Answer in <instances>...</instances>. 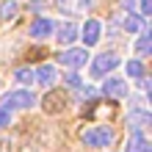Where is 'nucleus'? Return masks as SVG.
I'll return each instance as SVG.
<instances>
[{"instance_id": "f257e3e1", "label": "nucleus", "mask_w": 152, "mask_h": 152, "mask_svg": "<svg viewBox=\"0 0 152 152\" xmlns=\"http://www.w3.org/2000/svg\"><path fill=\"white\" fill-rule=\"evenodd\" d=\"M80 138H83L86 147H100V149H108L111 141H113V130L111 127H102V124H97V127H88L80 133Z\"/></svg>"}, {"instance_id": "f03ea898", "label": "nucleus", "mask_w": 152, "mask_h": 152, "mask_svg": "<svg viewBox=\"0 0 152 152\" xmlns=\"http://www.w3.org/2000/svg\"><path fill=\"white\" fill-rule=\"evenodd\" d=\"M3 105L8 111H28V108L36 105V97H33L28 88H17V91H8L3 97Z\"/></svg>"}, {"instance_id": "7ed1b4c3", "label": "nucleus", "mask_w": 152, "mask_h": 152, "mask_svg": "<svg viewBox=\"0 0 152 152\" xmlns=\"http://www.w3.org/2000/svg\"><path fill=\"white\" fill-rule=\"evenodd\" d=\"M77 33H80V39H83V47H94V44L102 39V22H97V20H86V22H83V28H80Z\"/></svg>"}, {"instance_id": "20e7f679", "label": "nucleus", "mask_w": 152, "mask_h": 152, "mask_svg": "<svg viewBox=\"0 0 152 152\" xmlns=\"http://www.w3.org/2000/svg\"><path fill=\"white\" fill-rule=\"evenodd\" d=\"M116 66H119V58H116L113 53H102V56H97V58H94V64H91V75H94V77H102V75L113 72Z\"/></svg>"}, {"instance_id": "39448f33", "label": "nucleus", "mask_w": 152, "mask_h": 152, "mask_svg": "<svg viewBox=\"0 0 152 152\" xmlns=\"http://www.w3.org/2000/svg\"><path fill=\"white\" fill-rule=\"evenodd\" d=\"M86 61H88V50L86 47H69V50H64V56H61V64L69 66V69L86 66Z\"/></svg>"}, {"instance_id": "423d86ee", "label": "nucleus", "mask_w": 152, "mask_h": 152, "mask_svg": "<svg viewBox=\"0 0 152 152\" xmlns=\"http://www.w3.org/2000/svg\"><path fill=\"white\" fill-rule=\"evenodd\" d=\"M33 83H39L42 88H53L58 83V72H56V66L53 64H42L36 72H33Z\"/></svg>"}, {"instance_id": "0eeeda50", "label": "nucleus", "mask_w": 152, "mask_h": 152, "mask_svg": "<svg viewBox=\"0 0 152 152\" xmlns=\"http://www.w3.org/2000/svg\"><path fill=\"white\" fill-rule=\"evenodd\" d=\"M149 124H152V116H149L147 108H133L127 113V127L130 130H147Z\"/></svg>"}, {"instance_id": "6e6552de", "label": "nucleus", "mask_w": 152, "mask_h": 152, "mask_svg": "<svg viewBox=\"0 0 152 152\" xmlns=\"http://www.w3.org/2000/svg\"><path fill=\"white\" fill-rule=\"evenodd\" d=\"M102 94L113 97V100H124V97H127V80H122V77H108V80L102 83Z\"/></svg>"}, {"instance_id": "1a4fd4ad", "label": "nucleus", "mask_w": 152, "mask_h": 152, "mask_svg": "<svg viewBox=\"0 0 152 152\" xmlns=\"http://www.w3.org/2000/svg\"><path fill=\"white\" fill-rule=\"evenodd\" d=\"M124 152H152V144H149V138L144 136V130H133V136L127 138Z\"/></svg>"}, {"instance_id": "9d476101", "label": "nucleus", "mask_w": 152, "mask_h": 152, "mask_svg": "<svg viewBox=\"0 0 152 152\" xmlns=\"http://www.w3.org/2000/svg\"><path fill=\"white\" fill-rule=\"evenodd\" d=\"M50 33H53V22L47 20V17H39V20L31 25L28 36H31V39H47Z\"/></svg>"}, {"instance_id": "9b49d317", "label": "nucleus", "mask_w": 152, "mask_h": 152, "mask_svg": "<svg viewBox=\"0 0 152 152\" xmlns=\"http://www.w3.org/2000/svg\"><path fill=\"white\" fill-rule=\"evenodd\" d=\"M77 25L75 22H64V25H61V28H58V33H56V39H58V44H72L75 39H77Z\"/></svg>"}, {"instance_id": "f8f14e48", "label": "nucleus", "mask_w": 152, "mask_h": 152, "mask_svg": "<svg viewBox=\"0 0 152 152\" xmlns=\"http://www.w3.org/2000/svg\"><path fill=\"white\" fill-rule=\"evenodd\" d=\"M124 31H127V33H141V31H144V17H136V14H130V17H124Z\"/></svg>"}, {"instance_id": "ddd939ff", "label": "nucleus", "mask_w": 152, "mask_h": 152, "mask_svg": "<svg viewBox=\"0 0 152 152\" xmlns=\"http://www.w3.org/2000/svg\"><path fill=\"white\" fill-rule=\"evenodd\" d=\"M124 72H127L130 80H138V77H144V64H141L138 58H130L127 64H124Z\"/></svg>"}, {"instance_id": "4468645a", "label": "nucleus", "mask_w": 152, "mask_h": 152, "mask_svg": "<svg viewBox=\"0 0 152 152\" xmlns=\"http://www.w3.org/2000/svg\"><path fill=\"white\" fill-rule=\"evenodd\" d=\"M14 80H17V83H20V86H31L33 83V69H17V72H14Z\"/></svg>"}, {"instance_id": "2eb2a0df", "label": "nucleus", "mask_w": 152, "mask_h": 152, "mask_svg": "<svg viewBox=\"0 0 152 152\" xmlns=\"http://www.w3.org/2000/svg\"><path fill=\"white\" fill-rule=\"evenodd\" d=\"M14 14H17V3H14V0L0 3V17H3V20H14Z\"/></svg>"}, {"instance_id": "dca6fc26", "label": "nucleus", "mask_w": 152, "mask_h": 152, "mask_svg": "<svg viewBox=\"0 0 152 152\" xmlns=\"http://www.w3.org/2000/svg\"><path fill=\"white\" fill-rule=\"evenodd\" d=\"M149 33H144V36H141L138 39V44H136V53H138V56H147V53H149Z\"/></svg>"}, {"instance_id": "f3484780", "label": "nucleus", "mask_w": 152, "mask_h": 152, "mask_svg": "<svg viewBox=\"0 0 152 152\" xmlns=\"http://www.w3.org/2000/svg\"><path fill=\"white\" fill-rule=\"evenodd\" d=\"M8 124H11V111L6 105H0V127H8Z\"/></svg>"}, {"instance_id": "a211bd4d", "label": "nucleus", "mask_w": 152, "mask_h": 152, "mask_svg": "<svg viewBox=\"0 0 152 152\" xmlns=\"http://www.w3.org/2000/svg\"><path fill=\"white\" fill-rule=\"evenodd\" d=\"M66 86H72V88H80V86H83V77H80V75H75V72H72V75H69V77H66Z\"/></svg>"}, {"instance_id": "6ab92c4d", "label": "nucleus", "mask_w": 152, "mask_h": 152, "mask_svg": "<svg viewBox=\"0 0 152 152\" xmlns=\"http://www.w3.org/2000/svg\"><path fill=\"white\" fill-rule=\"evenodd\" d=\"M152 14V0H141V17H149Z\"/></svg>"}, {"instance_id": "aec40b11", "label": "nucleus", "mask_w": 152, "mask_h": 152, "mask_svg": "<svg viewBox=\"0 0 152 152\" xmlns=\"http://www.w3.org/2000/svg\"><path fill=\"white\" fill-rule=\"evenodd\" d=\"M31 8H33V11H42V8H44V0H33Z\"/></svg>"}, {"instance_id": "412c9836", "label": "nucleus", "mask_w": 152, "mask_h": 152, "mask_svg": "<svg viewBox=\"0 0 152 152\" xmlns=\"http://www.w3.org/2000/svg\"><path fill=\"white\" fill-rule=\"evenodd\" d=\"M0 152H11V141H0Z\"/></svg>"}, {"instance_id": "4be33fe9", "label": "nucleus", "mask_w": 152, "mask_h": 152, "mask_svg": "<svg viewBox=\"0 0 152 152\" xmlns=\"http://www.w3.org/2000/svg\"><path fill=\"white\" fill-rule=\"evenodd\" d=\"M91 3H94V0H77V8H88Z\"/></svg>"}, {"instance_id": "5701e85b", "label": "nucleus", "mask_w": 152, "mask_h": 152, "mask_svg": "<svg viewBox=\"0 0 152 152\" xmlns=\"http://www.w3.org/2000/svg\"><path fill=\"white\" fill-rule=\"evenodd\" d=\"M58 3H61V6H66V3H69V0H58Z\"/></svg>"}]
</instances>
